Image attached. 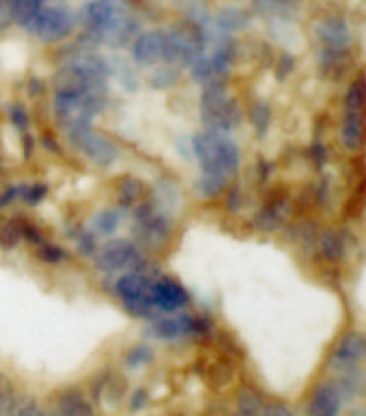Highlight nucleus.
<instances>
[{
	"label": "nucleus",
	"instance_id": "1",
	"mask_svg": "<svg viewBox=\"0 0 366 416\" xmlns=\"http://www.w3.org/2000/svg\"><path fill=\"white\" fill-rule=\"evenodd\" d=\"M340 145L351 153L366 145V73L356 78L345 95Z\"/></svg>",
	"mask_w": 366,
	"mask_h": 416
},
{
	"label": "nucleus",
	"instance_id": "2",
	"mask_svg": "<svg viewBox=\"0 0 366 416\" xmlns=\"http://www.w3.org/2000/svg\"><path fill=\"white\" fill-rule=\"evenodd\" d=\"M73 13L67 7L61 5H54L48 7L44 5L39 11H37L28 22H26V31L35 37H39L42 42L54 44V42H61V39L69 37L73 31Z\"/></svg>",
	"mask_w": 366,
	"mask_h": 416
},
{
	"label": "nucleus",
	"instance_id": "3",
	"mask_svg": "<svg viewBox=\"0 0 366 416\" xmlns=\"http://www.w3.org/2000/svg\"><path fill=\"white\" fill-rule=\"evenodd\" d=\"M69 143L73 147H78L86 157L98 166H110L112 162H117L119 149L108 136L89 130V125H71L69 130Z\"/></svg>",
	"mask_w": 366,
	"mask_h": 416
},
{
	"label": "nucleus",
	"instance_id": "4",
	"mask_svg": "<svg viewBox=\"0 0 366 416\" xmlns=\"http://www.w3.org/2000/svg\"><path fill=\"white\" fill-rule=\"evenodd\" d=\"M98 268L104 272H117L123 268H131L140 272L147 268V261L143 259L138 248L129 240H112L98 254Z\"/></svg>",
	"mask_w": 366,
	"mask_h": 416
},
{
	"label": "nucleus",
	"instance_id": "5",
	"mask_svg": "<svg viewBox=\"0 0 366 416\" xmlns=\"http://www.w3.org/2000/svg\"><path fill=\"white\" fill-rule=\"evenodd\" d=\"M149 300L162 313H175L179 309H183L190 300L187 291L172 279H166V276H160L158 281H153L149 285Z\"/></svg>",
	"mask_w": 366,
	"mask_h": 416
},
{
	"label": "nucleus",
	"instance_id": "6",
	"mask_svg": "<svg viewBox=\"0 0 366 416\" xmlns=\"http://www.w3.org/2000/svg\"><path fill=\"white\" fill-rule=\"evenodd\" d=\"M315 35L323 48L332 50H351L354 35L349 24L338 15H325L315 24Z\"/></svg>",
	"mask_w": 366,
	"mask_h": 416
},
{
	"label": "nucleus",
	"instance_id": "7",
	"mask_svg": "<svg viewBox=\"0 0 366 416\" xmlns=\"http://www.w3.org/2000/svg\"><path fill=\"white\" fill-rule=\"evenodd\" d=\"M194 373L201 375L205 380V384L211 388V390H224L230 386V382L235 380V363L233 358H228V356H220L218 361L214 363H205V361H196L194 365Z\"/></svg>",
	"mask_w": 366,
	"mask_h": 416
},
{
	"label": "nucleus",
	"instance_id": "8",
	"mask_svg": "<svg viewBox=\"0 0 366 416\" xmlns=\"http://www.w3.org/2000/svg\"><path fill=\"white\" fill-rule=\"evenodd\" d=\"M366 356V339L360 334H347L338 341L330 356V367L336 371H354Z\"/></svg>",
	"mask_w": 366,
	"mask_h": 416
},
{
	"label": "nucleus",
	"instance_id": "9",
	"mask_svg": "<svg viewBox=\"0 0 366 416\" xmlns=\"http://www.w3.org/2000/svg\"><path fill=\"white\" fill-rule=\"evenodd\" d=\"M317 63H319V73L325 78V80H340L345 73H349L356 56L351 54V50H332V48H321L317 52Z\"/></svg>",
	"mask_w": 366,
	"mask_h": 416
},
{
	"label": "nucleus",
	"instance_id": "10",
	"mask_svg": "<svg viewBox=\"0 0 366 416\" xmlns=\"http://www.w3.org/2000/svg\"><path fill=\"white\" fill-rule=\"evenodd\" d=\"M347 237L342 231L338 229H325L323 233H319L317 237V254L321 257V261L327 266H336L338 261H342L347 257Z\"/></svg>",
	"mask_w": 366,
	"mask_h": 416
},
{
	"label": "nucleus",
	"instance_id": "11",
	"mask_svg": "<svg viewBox=\"0 0 366 416\" xmlns=\"http://www.w3.org/2000/svg\"><path fill=\"white\" fill-rule=\"evenodd\" d=\"M164 31H153L138 35L136 42H134V58L140 65H156L158 58H162L164 52Z\"/></svg>",
	"mask_w": 366,
	"mask_h": 416
},
{
	"label": "nucleus",
	"instance_id": "12",
	"mask_svg": "<svg viewBox=\"0 0 366 416\" xmlns=\"http://www.w3.org/2000/svg\"><path fill=\"white\" fill-rule=\"evenodd\" d=\"M134 235L138 237V242L147 248H158V244H164L170 235V223L164 216H156L140 223V227L134 231Z\"/></svg>",
	"mask_w": 366,
	"mask_h": 416
},
{
	"label": "nucleus",
	"instance_id": "13",
	"mask_svg": "<svg viewBox=\"0 0 366 416\" xmlns=\"http://www.w3.org/2000/svg\"><path fill=\"white\" fill-rule=\"evenodd\" d=\"M239 168V149L230 138L218 132L216 138V171L224 180H230Z\"/></svg>",
	"mask_w": 366,
	"mask_h": 416
},
{
	"label": "nucleus",
	"instance_id": "14",
	"mask_svg": "<svg viewBox=\"0 0 366 416\" xmlns=\"http://www.w3.org/2000/svg\"><path fill=\"white\" fill-rule=\"evenodd\" d=\"M192 322H194V317L190 315L164 317V320H156V324L151 326V334L156 339H177L181 334H192Z\"/></svg>",
	"mask_w": 366,
	"mask_h": 416
},
{
	"label": "nucleus",
	"instance_id": "15",
	"mask_svg": "<svg viewBox=\"0 0 366 416\" xmlns=\"http://www.w3.org/2000/svg\"><path fill=\"white\" fill-rule=\"evenodd\" d=\"M149 285L151 281L147 279V274L143 272H129L125 276L117 281V293L123 302H129V300H138V298H145L149 293Z\"/></svg>",
	"mask_w": 366,
	"mask_h": 416
},
{
	"label": "nucleus",
	"instance_id": "16",
	"mask_svg": "<svg viewBox=\"0 0 366 416\" xmlns=\"http://www.w3.org/2000/svg\"><path fill=\"white\" fill-rule=\"evenodd\" d=\"M56 410L61 414H73V416H84L93 414V406L86 399V395L78 388H67L59 395L56 399Z\"/></svg>",
	"mask_w": 366,
	"mask_h": 416
},
{
	"label": "nucleus",
	"instance_id": "17",
	"mask_svg": "<svg viewBox=\"0 0 366 416\" xmlns=\"http://www.w3.org/2000/svg\"><path fill=\"white\" fill-rule=\"evenodd\" d=\"M308 410H311L313 414H336L340 410V390H338V386H334V384L319 386Z\"/></svg>",
	"mask_w": 366,
	"mask_h": 416
},
{
	"label": "nucleus",
	"instance_id": "18",
	"mask_svg": "<svg viewBox=\"0 0 366 416\" xmlns=\"http://www.w3.org/2000/svg\"><path fill=\"white\" fill-rule=\"evenodd\" d=\"M289 237L298 244V246H302L304 250H315V246H317V237H319V225L315 223V220H300V223H295L291 229H289Z\"/></svg>",
	"mask_w": 366,
	"mask_h": 416
},
{
	"label": "nucleus",
	"instance_id": "19",
	"mask_svg": "<svg viewBox=\"0 0 366 416\" xmlns=\"http://www.w3.org/2000/svg\"><path fill=\"white\" fill-rule=\"evenodd\" d=\"M216 26L222 33H237L248 26V15L237 7H226L216 15Z\"/></svg>",
	"mask_w": 366,
	"mask_h": 416
},
{
	"label": "nucleus",
	"instance_id": "20",
	"mask_svg": "<svg viewBox=\"0 0 366 416\" xmlns=\"http://www.w3.org/2000/svg\"><path fill=\"white\" fill-rule=\"evenodd\" d=\"M145 196V182L136 177H125L119 186V205L121 207H134Z\"/></svg>",
	"mask_w": 366,
	"mask_h": 416
},
{
	"label": "nucleus",
	"instance_id": "21",
	"mask_svg": "<svg viewBox=\"0 0 366 416\" xmlns=\"http://www.w3.org/2000/svg\"><path fill=\"white\" fill-rule=\"evenodd\" d=\"M226 188H228V180H224L220 175H203L196 182V192L203 199H216Z\"/></svg>",
	"mask_w": 366,
	"mask_h": 416
},
{
	"label": "nucleus",
	"instance_id": "22",
	"mask_svg": "<svg viewBox=\"0 0 366 416\" xmlns=\"http://www.w3.org/2000/svg\"><path fill=\"white\" fill-rule=\"evenodd\" d=\"M175 5L183 11V15L187 17V22L205 28L209 15H207V7H205L203 0H175Z\"/></svg>",
	"mask_w": 366,
	"mask_h": 416
},
{
	"label": "nucleus",
	"instance_id": "23",
	"mask_svg": "<svg viewBox=\"0 0 366 416\" xmlns=\"http://www.w3.org/2000/svg\"><path fill=\"white\" fill-rule=\"evenodd\" d=\"M237 412L239 414H261L263 412L261 397L250 386H241L237 390Z\"/></svg>",
	"mask_w": 366,
	"mask_h": 416
},
{
	"label": "nucleus",
	"instance_id": "24",
	"mask_svg": "<svg viewBox=\"0 0 366 416\" xmlns=\"http://www.w3.org/2000/svg\"><path fill=\"white\" fill-rule=\"evenodd\" d=\"M282 227V218L278 214H274L272 209H259L253 218V229L261 231V233H276Z\"/></svg>",
	"mask_w": 366,
	"mask_h": 416
},
{
	"label": "nucleus",
	"instance_id": "25",
	"mask_svg": "<svg viewBox=\"0 0 366 416\" xmlns=\"http://www.w3.org/2000/svg\"><path fill=\"white\" fill-rule=\"evenodd\" d=\"M22 240V231H20V225H17V220L13 218V220H7L0 225V248L3 250H11L15 248L17 244H20Z\"/></svg>",
	"mask_w": 366,
	"mask_h": 416
},
{
	"label": "nucleus",
	"instance_id": "26",
	"mask_svg": "<svg viewBox=\"0 0 366 416\" xmlns=\"http://www.w3.org/2000/svg\"><path fill=\"white\" fill-rule=\"evenodd\" d=\"M93 225H95V229H98L100 233L110 235V233H114V231L119 229L121 214H119V209H102L98 216H95Z\"/></svg>",
	"mask_w": 366,
	"mask_h": 416
},
{
	"label": "nucleus",
	"instance_id": "27",
	"mask_svg": "<svg viewBox=\"0 0 366 416\" xmlns=\"http://www.w3.org/2000/svg\"><path fill=\"white\" fill-rule=\"evenodd\" d=\"M269 121H272V110L265 102H257L253 108H250V123L257 130L259 136H263L269 128Z\"/></svg>",
	"mask_w": 366,
	"mask_h": 416
},
{
	"label": "nucleus",
	"instance_id": "28",
	"mask_svg": "<svg viewBox=\"0 0 366 416\" xmlns=\"http://www.w3.org/2000/svg\"><path fill=\"white\" fill-rule=\"evenodd\" d=\"M216 343H218L220 352L224 356H228V358H233V361H241L244 358V349H241L239 341L230 332H218Z\"/></svg>",
	"mask_w": 366,
	"mask_h": 416
},
{
	"label": "nucleus",
	"instance_id": "29",
	"mask_svg": "<svg viewBox=\"0 0 366 416\" xmlns=\"http://www.w3.org/2000/svg\"><path fill=\"white\" fill-rule=\"evenodd\" d=\"M177 80H179V71L175 67H158L151 73L149 85L153 89H170Z\"/></svg>",
	"mask_w": 366,
	"mask_h": 416
},
{
	"label": "nucleus",
	"instance_id": "30",
	"mask_svg": "<svg viewBox=\"0 0 366 416\" xmlns=\"http://www.w3.org/2000/svg\"><path fill=\"white\" fill-rule=\"evenodd\" d=\"M153 361V349L145 343L140 345H134L127 354H125V365L129 369H136V367H143V365H149Z\"/></svg>",
	"mask_w": 366,
	"mask_h": 416
},
{
	"label": "nucleus",
	"instance_id": "31",
	"mask_svg": "<svg viewBox=\"0 0 366 416\" xmlns=\"http://www.w3.org/2000/svg\"><path fill=\"white\" fill-rule=\"evenodd\" d=\"M127 313L131 317H140V320H153L156 317V306L151 304L149 295H145V298H138V300H129V302H123Z\"/></svg>",
	"mask_w": 366,
	"mask_h": 416
},
{
	"label": "nucleus",
	"instance_id": "32",
	"mask_svg": "<svg viewBox=\"0 0 366 416\" xmlns=\"http://www.w3.org/2000/svg\"><path fill=\"white\" fill-rule=\"evenodd\" d=\"M37 259L50 263V266H59L65 261V250L61 246H54V244H39L37 246Z\"/></svg>",
	"mask_w": 366,
	"mask_h": 416
},
{
	"label": "nucleus",
	"instance_id": "33",
	"mask_svg": "<svg viewBox=\"0 0 366 416\" xmlns=\"http://www.w3.org/2000/svg\"><path fill=\"white\" fill-rule=\"evenodd\" d=\"M313 194H315V207H327V205H330L332 199H334L330 177H321L319 184L313 186Z\"/></svg>",
	"mask_w": 366,
	"mask_h": 416
},
{
	"label": "nucleus",
	"instance_id": "34",
	"mask_svg": "<svg viewBox=\"0 0 366 416\" xmlns=\"http://www.w3.org/2000/svg\"><path fill=\"white\" fill-rule=\"evenodd\" d=\"M214 76L216 73H214V65H211V58H207L205 54L192 63V78H194L196 83H207Z\"/></svg>",
	"mask_w": 366,
	"mask_h": 416
},
{
	"label": "nucleus",
	"instance_id": "35",
	"mask_svg": "<svg viewBox=\"0 0 366 416\" xmlns=\"http://www.w3.org/2000/svg\"><path fill=\"white\" fill-rule=\"evenodd\" d=\"M15 220H17V225H20L22 237H26V240H28L30 244L39 246V244H44V242H46V240H44V235H42V231L37 229V225H35V223L26 220V218H20V216H17Z\"/></svg>",
	"mask_w": 366,
	"mask_h": 416
},
{
	"label": "nucleus",
	"instance_id": "36",
	"mask_svg": "<svg viewBox=\"0 0 366 416\" xmlns=\"http://www.w3.org/2000/svg\"><path fill=\"white\" fill-rule=\"evenodd\" d=\"M15 406V390L7 378H0V414L13 412Z\"/></svg>",
	"mask_w": 366,
	"mask_h": 416
},
{
	"label": "nucleus",
	"instance_id": "37",
	"mask_svg": "<svg viewBox=\"0 0 366 416\" xmlns=\"http://www.w3.org/2000/svg\"><path fill=\"white\" fill-rule=\"evenodd\" d=\"M106 382H108V373H100L95 375V378L91 380V386H89V397L95 406H100L102 399H104V392H106Z\"/></svg>",
	"mask_w": 366,
	"mask_h": 416
},
{
	"label": "nucleus",
	"instance_id": "38",
	"mask_svg": "<svg viewBox=\"0 0 366 416\" xmlns=\"http://www.w3.org/2000/svg\"><path fill=\"white\" fill-rule=\"evenodd\" d=\"M308 160L313 162L315 168H323L327 164V160H330V151H327V147L321 141H315L311 145V149H308Z\"/></svg>",
	"mask_w": 366,
	"mask_h": 416
},
{
	"label": "nucleus",
	"instance_id": "39",
	"mask_svg": "<svg viewBox=\"0 0 366 416\" xmlns=\"http://www.w3.org/2000/svg\"><path fill=\"white\" fill-rule=\"evenodd\" d=\"M244 207V192L239 184H233L226 190V209L230 214H237Z\"/></svg>",
	"mask_w": 366,
	"mask_h": 416
},
{
	"label": "nucleus",
	"instance_id": "40",
	"mask_svg": "<svg viewBox=\"0 0 366 416\" xmlns=\"http://www.w3.org/2000/svg\"><path fill=\"white\" fill-rule=\"evenodd\" d=\"M46 194H48V186L46 184H30V186H26V192H24L22 201H26L28 205H37V203H42L46 199Z\"/></svg>",
	"mask_w": 366,
	"mask_h": 416
},
{
	"label": "nucleus",
	"instance_id": "41",
	"mask_svg": "<svg viewBox=\"0 0 366 416\" xmlns=\"http://www.w3.org/2000/svg\"><path fill=\"white\" fill-rule=\"evenodd\" d=\"M293 69H295V58L289 52H284L278 58V63H276V78H278V80H284V78L291 73Z\"/></svg>",
	"mask_w": 366,
	"mask_h": 416
},
{
	"label": "nucleus",
	"instance_id": "42",
	"mask_svg": "<svg viewBox=\"0 0 366 416\" xmlns=\"http://www.w3.org/2000/svg\"><path fill=\"white\" fill-rule=\"evenodd\" d=\"M11 121H13V125L17 130H22V132L28 128V112H26V108L22 104H15L11 108Z\"/></svg>",
	"mask_w": 366,
	"mask_h": 416
},
{
	"label": "nucleus",
	"instance_id": "43",
	"mask_svg": "<svg viewBox=\"0 0 366 416\" xmlns=\"http://www.w3.org/2000/svg\"><path fill=\"white\" fill-rule=\"evenodd\" d=\"M214 330V322L209 320V317H194V322H192V334L196 336H207Z\"/></svg>",
	"mask_w": 366,
	"mask_h": 416
},
{
	"label": "nucleus",
	"instance_id": "44",
	"mask_svg": "<svg viewBox=\"0 0 366 416\" xmlns=\"http://www.w3.org/2000/svg\"><path fill=\"white\" fill-rule=\"evenodd\" d=\"M147 404H149V392H147L145 388H136V390H134L131 399H129V410H131V412H138V410H143Z\"/></svg>",
	"mask_w": 366,
	"mask_h": 416
},
{
	"label": "nucleus",
	"instance_id": "45",
	"mask_svg": "<svg viewBox=\"0 0 366 416\" xmlns=\"http://www.w3.org/2000/svg\"><path fill=\"white\" fill-rule=\"evenodd\" d=\"M13 24V13L9 0H0V33H5Z\"/></svg>",
	"mask_w": 366,
	"mask_h": 416
},
{
	"label": "nucleus",
	"instance_id": "46",
	"mask_svg": "<svg viewBox=\"0 0 366 416\" xmlns=\"http://www.w3.org/2000/svg\"><path fill=\"white\" fill-rule=\"evenodd\" d=\"M293 5H295V0H259V7L265 11H284Z\"/></svg>",
	"mask_w": 366,
	"mask_h": 416
},
{
	"label": "nucleus",
	"instance_id": "47",
	"mask_svg": "<svg viewBox=\"0 0 366 416\" xmlns=\"http://www.w3.org/2000/svg\"><path fill=\"white\" fill-rule=\"evenodd\" d=\"M44 91H46V83L42 80V78L33 76L30 80H28V95L30 97H42Z\"/></svg>",
	"mask_w": 366,
	"mask_h": 416
},
{
	"label": "nucleus",
	"instance_id": "48",
	"mask_svg": "<svg viewBox=\"0 0 366 416\" xmlns=\"http://www.w3.org/2000/svg\"><path fill=\"white\" fill-rule=\"evenodd\" d=\"M272 171H274V164H269L267 160H259V162H257V180H259L261 184L267 182L269 175H272Z\"/></svg>",
	"mask_w": 366,
	"mask_h": 416
},
{
	"label": "nucleus",
	"instance_id": "49",
	"mask_svg": "<svg viewBox=\"0 0 366 416\" xmlns=\"http://www.w3.org/2000/svg\"><path fill=\"white\" fill-rule=\"evenodd\" d=\"M39 141H42V145L50 151V153H56V155H61L63 151H61V147H59V143H56V138L52 136V134H42V138H39Z\"/></svg>",
	"mask_w": 366,
	"mask_h": 416
},
{
	"label": "nucleus",
	"instance_id": "50",
	"mask_svg": "<svg viewBox=\"0 0 366 416\" xmlns=\"http://www.w3.org/2000/svg\"><path fill=\"white\" fill-rule=\"evenodd\" d=\"M78 246H80L82 254H93V252H95V237H93L91 233H82Z\"/></svg>",
	"mask_w": 366,
	"mask_h": 416
},
{
	"label": "nucleus",
	"instance_id": "51",
	"mask_svg": "<svg viewBox=\"0 0 366 416\" xmlns=\"http://www.w3.org/2000/svg\"><path fill=\"white\" fill-rule=\"evenodd\" d=\"M15 196H17V186H9L5 190H0V209H5Z\"/></svg>",
	"mask_w": 366,
	"mask_h": 416
},
{
	"label": "nucleus",
	"instance_id": "52",
	"mask_svg": "<svg viewBox=\"0 0 366 416\" xmlns=\"http://www.w3.org/2000/svg\"><path fill=\"white\" fill-rule=\"evenodd\" d=\"M35 145L37 141L30 136V134H24L22 136V149H24V160H33V153H35Z\"/></svg>",
	"mask_w": 366,
	"mask_h": 416
},
{
	"label": "nucleus",
	"instance_id": "53",
	"mask_svg": "<svg viewBox=\"0 0 366 416\" xmlns=\"http://www.w3.org/2000/svg\"><path fill=\"white\" fill-rule=\"evenodd\" d=\"M153 214H156V211H153L151 203H140V205H136V211H134V216H136L138 223L147 220V218H151Z\"/></svg>",
	"mask_w": 366,
	"mask_h": 416
},
{
	"label": "nucleus",
	"instance_id": "54",
	"mask_svg": "<svg viewBox=\"0 0 366 416\" xmlns=\"http://www.w3.org/2000/svg\"><path fill=\"white\" fill-rule=\"evenodd\" d=\"M13 412H17V414H42V410L37 408V404H33V401H26V404H17L15 401Z\"/></svg>",
	"mask_w": 366,
	"mask_h": 416
},
{
	"label": "nucleus",
	"instance_id": "55",
	"mask_svg": "<svg viewBox=\"0 0 366 416\" xmlns=\"http://www.w3.org/2000/svg\"><path fill=\"white\" fill-rule=\"evenodd\" d=\"M5 173V168H3V164H0V175H3Z\"/></svg>",
	"mask_w": 366,
	"mask_h": 416
},
{
	"label": "nucleus",
	"instance_id": "56",
	"mask_svg": "<svg viewBox=\"0 0 366 416\" xmlns=\"http://www.w3.org/2000/svg\"><path fill=\"white\" fill-rule=\"evenodd\" d=\"M3 223H5V218H3V216H0V225H3Z\"/></svg>",
	"mask_w": 366,
	"mask_h": 416
}]
</instances>
